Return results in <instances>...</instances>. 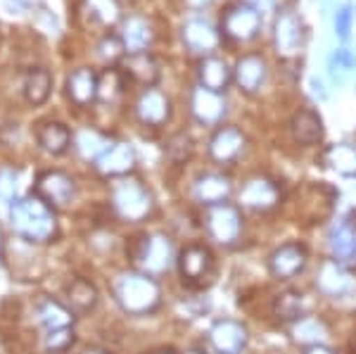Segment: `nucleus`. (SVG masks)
Listing matches in <instances>:
<instances>
[{"label": "nucleus", "instance_id": "nucleus-1", "mask_svg": "<svg viewBox=\"0 0 356 354\" xmlns=\"http://www.w3.org/2000/svg\"><path fill=\"white\" fill-rule=\"evenodd\" d=\"M10 221L17 236L26 243H50L57 236L55 207L36 193L10 204Z\"/></svg>", "mask_w": 356, "mask_h": 354}, {"label": "nucleus", "instance_id": "nucleus-2", "mask_svg": "<svg viewBox=\"0 0 356 354\" xmlns=\"http://www.w3.org/2000/svg\"><path fill=\"white\" fill-rule=\"evenodd\" d=\"M159 285L147 273H124L117 283V302L129 314H147L159 305Z\"/></svg>", "mask_w": 356, "mask_h": 354}, {"label": "nucleus", "instance_id": "nucleus-3", "mask_svg": "<svg viewBox=\"0 0 356 354\" xmlns=\"http://www.w3.org/2000/svg\"><path fill=\"white\" fill-rule=\"evenodd\" d=\"M114 209L126 221H143L152 209V198L138 181H119L114 186Z\"/></svg>", "mask_w": 356, "mask_h": 354}, {"label": "nucleus", "instance_id": "nucleus-4", "mask_svg": "<svg viewBox=\"0 0 356 354\" xmlns=\"http://www.w3.org/2000/svg\"><path fill=\"white\" fill-rule=\"evenodd\" d=\"M36 195H41L50 207H67L76 198V181L65 171H43L36 179Z\"/></svg>", "mask_w": 356, "mask_h": 354}, {"label": "nucleus", "instance_id": "nucleus-5", "mask_svg": "<svg viewBox=\"0 0 356 354\" xmlns=\"http://www.w3.org/2000/svg\"><path fill=\"white\" fill-rule=\"evenodd\" d=\"M261 24V17L250 5H233L221 17V31L231 41H250L257 36Z\"/></svg>", "mask_w": 356, "mask_h": 354}, {"label": "nucleus", "instance_id": "nucleus-6", "mask_svg": "<svg viewBox=\"0 0 356 354\" xmlns=\"http://www.w3.org/2000/svg\"><path fill=\"white\" fill-rule=\"evenodd\" d=\"M273 43L280 57H295L300 55L304 45V26L292 10L278 15L275 19V31H273Z\"/></svg>", "mask_w": 356, "mask_h": 354}, {"label": "nucleus", "instance_id": "nucleus-7", "mask_svg": "<svg viewBox=\"0 0 356 354\" xmlns=\"http://www.w3.org/2000/svg\"><path fill=\"white\" fill-rule=\"evenodd\" d=\"M178 271L186 283L202 285L204 278H209L214 271V257L204 245H188L178 257Z\"/></svg>", "mask_w": 356, "mask_h": 354}, {"label": "nucleus", "instance_id": "nucleus-8", "mask_svg": "<svg viewBox=\"0 0 356 354\" xmlns=\"http://www.w3.org/2000/svg\"><path fill=\"white\" fill-rule=\"evenodd\" d=\"M207 228L209 236L221 245H231L238 241L240 236V212L233 204H214L207 219Z\"/></svg>", "mask_w": 356, "mask_h": 354}, {"label": "nucleus", "instance_id": "nucleus-9", "mask_svg": "<svg viewBox=\"0 0 356 354\" xmlns=\"http://www.w3.org/2000/svg\"><path fill=\"white\" fill-rule=\"evenodd\" d=\"M332 262L342 266H356V221L342 219L330 228Z\"/></svg>", "mask_w": 356, "mask_h": 354}, {"label": "nucleus", "instance_id": "nucleus-10", "mask_svg": "<svg viewBox=\"0 0 356 354\" xmlns=\"http://www.w3.org/2000/svg\"><path fill=\"white\" fill-rule=\"evenodd\" d=\"M209 340L219 354H240L247 345V328L233 319H221L211 326Z\"/></svg>", "mask_w": 356, "mask_h": 354}, {"label": "nucleus", "instance_id": "nucleus-11", "mask_svg": "<svg viewBox=\"0 0 356 354\" xmlns=\"http://www.w3.org/2000/svg\"><path fill=\"white\" fill-rule=\"evenodd\" d=\"M174 262V245L162 233H154L145 241L140 250V264L145 271L150 273H162L171 266Z\"/></svg>", "mask_w": 356, "mask_h": 354}, {"label": "nucleus", "instance_id": "nucleus-12", "mask_svg": "<svg viewBox=\"0 0 356 354\" xmlns=\"http://www.w3.org/2000/svg\"><path fill=\"white\" fill-rule=\"evenodd\" d=\"M95 167L102 176H112V179H117V176H126L131 169L136 167L134 145H131V143H114L110 150L97 159Z\"/></svg>", "mask_w": 356, "mask_h": 354}, {"label": "nucleus", "instance_id": "nucleus-13", "mask_svg": "<svg viewBox=\"0 0 356 354\" xmlns=\"http://www.w3.org/2000/svg\"><path fill=\"white\" fill-rule=\"evenodd\" d=\"M136 112H138V119L147 127H162V124L169 119V98L157 88H147L145 93L140 95L136 105Z\"/></svg>", "mask_w": 356, "mask_h": 354}, {"label": "nucleus", "instance_id": "nucleus-14", "mask_svg": "<svg viewBox=\"0 0 356 354\" xmlns=\"http://www.w3.org/2000/svg\"><path fill=\"white\" fill-rule=\"evenodd\" d=\"M304 264H307V250L297 243H288L283 248H278L271 255V271L278 278H292L297 276Z\"/></svg>", "mask_w": 356, "mask_h": 354}, {"label": "nucleus", "instance_id": "nucleus-15", "mask_svg": "<svg viewBox=\"0 0 356 354\" xmlns=\"http://www.w3.org/2000/svg\"><path fill=\"white\" fill-rule=\"evenodd\" d=\"M223 112H226V102H223L221 93L207 88H195L193 93V114L200 124H219Z\"/></svg>", "mask_w": 356, "mask_h": 354}, {"label": "nucleus", "instance_id": "nucleus-16", "mask_svg": "<svg viewBox=\"0 0 356 354\" xmlns=\"http://www.w3.org/2000/svg\"><path fill=\"white\" fill-rule=\"evenodd\" d=\"M245 147V136L243 131L235 127H223L214 134V138L209 140V152L216 162H231L243 152Z\"/></svg>", "mask_w": 356, "mask_h": 354}, {"label": "nucleus", "instance_id": "nucleus-17", "mask_svg": "<svg viewBox=\"0 0 356 354\" xmlns=\"http://www.w3.org/2000/svg\"><path fill=\"white\" fill-rule=\"evenodd\" d=\"M183 41L193 53H211L219 45V33L204 19H191L183 26Z\"/></svg>", "mask_w": 356, "mask_h": 354}, {"label": "nucleus", "instance_id": "nucleus-18", "mask_svg": "<svg viewBox=\"0 0 356 354\" xmlns=\"http://www.w3.org/2000/svg\"><path fill=\"white\" fill-rule=\"evenodd\" d=\"M278 186L268 179H252L240 191V202L252 209H271L278 202Z\"/></svg>", "mask_w": 356, "mask_h": 354}, {"label": "nucleus", "instance_id": "nucleus-19", "mask_svg": "<svg viewBox=\"0 0 356 354\" xmlns=\"http://www.w3.org/2000/svg\"><path fill=\"white\" fill-rule=\"evenodd\" d=\"M316 285H318L321 293L337 298V295L349 293L354 283H352V276L344 271V266L330 259V262H325V264L321 266L318 273H316Z\"/></svg>", "mask_w": 356, "mask_h": 354}, {"label": "nucleus", "instance_id": "nucleus-20", "mask_svg": "<svg viewBox=\"0 0 356 354\" xmlns=\"http://www.w3.org/2000/svg\"><path fill=\"white\" fill-rule=\"evenodd\" d=\"M266 79V62L259 55H245L235 65V81L245 93H257Z\"/></svg>", "mask_w": 356, "mask_h": 354}, {"label": "nucleus", "instance_id": "nucleus-21", "mask_svg": "<svg viewBox=\"0 0 356 354\" xmlns=\"http://www.w3.org/2000/svg\"><path fill=\"white\" fill-rule=\"evenodd\" d=\"M36 140L48 155H62L72 145V134L65 124L50 119V122H41L36 127Z\"/></svg>", "mask_w": 356, "mask_h": 354}, {"label": "nucleus", "instance_id": "nucleus-22", "mask_svg": "<svg viewBox=\"0 0 356 354\" xmlns=\"http://www.w3.org/2000/svg\"><path fill=\"white\" fill-rule=\"evenodd\" d=\"M231 195V181L221 174H204L195 184V198L202 204H223Z\"/></svg>", "mask_w": 356, "mask_h": 354}, {"label": "nucleus", "instance_id": "nucleus-23", "mask_svg": "<svg viewBox=\"0 0 356 354\" xmlns=\"http://www.w3.org/2000/svg\"><path fill=\"white\" fill-rule=\"evenodd\" d=\"M67 95L76 102V105H88V102H93L97 98V77H95V72L81 67V70L69 74Z\"/></svg>", "mask_w": 356, "mask_h": 354}, {"label": "nucleus", "instance_id": "nucleus-24", "mask_svg": "<svg viewBox=\"0 0 356 354\" xmlns=\"http://www.w3.org/2000/svg\"><path fill=\"white\" fill-rule=\"evenodd\" d=\"M292 134L304 145H314L323 138V122H321L318 112L314 110H300L292 117Z\"/></svg>", "mask_w": 356, "mask_h": 354}, {"label": "nucleus", "instance_id": "nucleus-25", "mask_svg": "<svg viewBox=\"0 0 356 354\" xmlns=\"http://www.w3.org/2000/svg\"><path fill=\"white\" fill-rule=\"evenodd\" d=\"M228 81H231V70L223 60L207 57V60L200 62V86L202 88L221 93V90H226Z\"/></svg>", "mask_w": 356, "mask_h": 354}, {"label": "nucleus", "instance_id": "nucleus-26", "mask_svg": "<svg viewBox=\"0 0 356 354\" xmlns=\"http://www.w3.org/2000/svg\"><path fill=\"white\" fill-rule=\"evenodd\" d=\"M122 43L124 48L129 50L131 55L136 53H145L147 45L152 43V29L145 19L140 17H131L124 24V33H122Z\"/></svg>", "mask_w": 356, "mask_h": 354}, {"label": "nucleus", "instance_id": "nucleus-27", "mask_svg": "<svg viewBox=\"0 0 356 354\" xmlns=\"http://www.w3.org/2000/svg\"><path fill=\"white\" fill-rule=\"evenodd\" d=\"M323 162L342 176H356V145L354 143L330 145L323 152Z\"/></svg>", "mask_w": 356, "mask_h": 354}, {"label": "nucleus", "instance_id": "nucleus-28", "mask_svg": "<svg viewBox=\"0 0 356 354\" xmlns=\"http://www.w3.org/2000/svg\"><path fill=\"white\" fill-rule=\"evenodd\" d=\"M50 90H53V77L45 70H31L26 74L24 81V98L29 105H43L50 98Z\"/></svg>", "mask_w": 356, "mask_h": 354}, {"label": "nucleus", "instance_id": "nucleus-29", "mask_svg": "<svg viewBox=\"0 0 356 354\" xmlns=\"http://www.w3.org/2000/svg\"><path fill=\"white\" fill-rule=\"evenodd\" d=\"M38 321L45 330H57V328H69L74 321L72 309L65 307L57 300H45L41 307H38Z\"/></svg>", "mask_w": 356, "mask_h": 354}, {"label": "nucleus", "instance_id": "nucleus-30", "mask_svg": "<svg viewBox=\"0 0 356 354\" xmlns=\"http://www.w3.org/2000/svg\"><path fill=\"white\" fill-rule=\"evenodd\" d=\"M67 302L76 312H90L97 305V290L95 285L86 278H76L67 285Z\"/></svg>", "mask_w": 356, "mask_h": 354}, {"label": "nucleus", "instance_id": "nucleus-31", "mask_svg": "<svg viewBox=\"0 0 356 354\" xmlns=\"http://www.w3.org/2000/svg\"><path fill=\"white\" fill-rule=\"evenodd\" d=\"M126 74H129V77L138 83L150 86V83L157 81L159 70H157V62H154L147 53H136L126 60Z\"/></svg>", "mask_w": 356, "mask_h": 354}, {"label": "nucleus", "instance_id": "nucleus-32", "mask_svg": "<svg viewBox=\"0 0 356 354\" xmlns=\"http://www.w3.org/2000/svg\"><path fill=\"white\" fill-rule=\"evenodd\" d=\"M110 147H112L110 140L102 134H97V131H81V134L76 136V150L83 159H95L97 162Z\"/></svg>", "mask_w": 356, "mask_h": 354}, {"label": "nucleus", "instance_id": "nucleus-33", "mask_svg": "<svg viewBox=\"0 0 356 354\" xmlns=\"http://www.w3.org/2000/svg\"><path fill=\"white\" fill-rule=\"evenodd\" d=\"M328 70L335 81H347L356 74V53L349 48H335L328 60Z\"/></svg>", "mask_w": 356, "mask_h": 354}, {"label": "nucleus", "instance_id": "nucleus-34", "mask_svg": "<svg viewBox=\"0 0 356 354\" xmlns=\"http://www.w3.org/2000/svg\"><path fill=\"white\" fill-rule=\"evenodd\" d=\"M88 15L102 26H112L122 17V3L119 0H83Z\"/></svg>", "mask_w": 356, "mask_h": 354}, {"label": "nucleus", "instance_id": "nucleus-35", "mask_svg": "<svg viewBox=\"0 0 356 354\" xmlns=\"http://www.w3.org/2000/svg\"><path fill=\"white\" fill-rule=\"evenodd\" d=\"M325 335V326L318 319H300V321L292 326V338L304 345H318Z\"/></svg>", "mask_w": 356, "mask_h": 354}, {"label": "nucleus", "instance_id": "nucleus-36", "mask_svg": "<svg viewBox=\"0 0 356 354\" xmlns=\"http://www.w3.org/2000/svg\"><path fill=\"white\" fill-rule=\"evenodd\" d=\"M124 88V79H122V72L117 70H107L105 74L97 77V98L100 100H114Z\"/></svg>", "mask_w": 356, "mask_h": 354}, {"label": "nucleus", "instance_id": "nucleus-37", "mask_svg": "<svg viewBox=\"0 0 356 354\" xmlns=\"http://www.w3.org/2000/svg\"><path fill=\"white\" fill-rule=\"evenodd\" d=\"M74 345V328H57V330H45L43 347L48 354H62Z\"/></svg>", "mask_w": 356, "mask_h": 354}, {"label": "nucleus", "instance_id": "nucleus-38", "mask_svg": "<svg viewBox=\"0 0 356 354\" xmlns=\"http://www.w3.org/2000/svg\"><path fill=\"white\" fill-rule=\"evenodd\" d=\"M275 314L283 319H292V321H300V316L304 314V302L302 295L297 293H285L275 300Z\"/></svg>", "mask_w": 356, "mask_h": 354}, {"label": "nucleus", "instance_id": "nucleus-39", "mask_svg": "<svg viewBox=\"0 0 356 354\" xmlns=\"http://www.w3.org/2000/svg\"><path fill=\"white\" fill-rule=\"evenodd\" d=\"M17 176L15 169H0V202L3 204H13L17 195Z\"/></svg>", "mask_w": 356, "mask_h": 354}, {"label": "nucleus", "instance_id": "nucleus-40", "mask_svg": "<svg viewBox=\"0 0 356 354\" xmlns=\"http://www.w3.org/2000/svg\"><path fill=\"white\" fill-rule=\"evenodd\" d=\"M191 152H193V140H191V136L178 134V136H174V138L169 140V155H171V157H176L178 162H181V159H188V157H191Z\"/></svg>", "mask_w": 356, "mask_h": 354}, {"label": "nucleus", "instance_id": "nucleus-41", "mask_svg": "<svg viewBox=\"0 0 356 354\" xmlns=\"http://www.w3.org/2000/svg\"><path fill=\"white\" fill-rule=\"evenodd\" d=\"M352 10H349V5H342L340 10H335V33L342 38V41H347L349 38V31H352Z\"/></svg>", "mask_w": 356, "mask_h": 354}, {"label": "nucleus", "instance_id": "nucleus-42", "mask_svg": "<svg viewBox=\"0 0 356 354\" xmlns=\"http://www.w3.org/2000/svg\"><path fill=\"white\" fill-rule=\"evenodd\" d=\"M122 50H126L122 38H117V36H105V38H102V43H100V57H102V60H117V57L122 55Z\"/></svg>", "mask_w": 356, "mask_h": 354}, {"label": "nucleus", "instance_id": "nucleus-43", "mask_svg": "<svg viewBox=\"0 0 356 354\" xmlns=\"http://www.w3.org/2000/svg\"><path fill=\"white\" fill-rule=\"evenodd\" d=\"M250 3V8H254L257 13H268V10H273L275 0H247Z\"/></svg>", "mask_w": 356, "mask_h": 354}, {"label": "nucleus", "instance_id": "nucleus-44", "mask_svg": "<svg viewBox=\"0 0 356 354\" xmlns=\"http://www.w3.org/2000/svg\"><path fill=\"white\" fill-rule=\"evenodd\" d=\"M307 354H335L330 350V347H323V345H312L307 350Z\"/></svg>", "mask_w": 356, "mask_h": 354}, {"label": "nucleus", "instance_id": "nucleus-45", "mask_svg": "<svg viewBox=\"0 0 356 354\" xmlns=\"http://www.w3.org/2000/svg\"><path fill=\"white\" fill-rule=\"evenodd\" d=\"M211 0H188V5L191 8H204V5H209Z\"/></svg>", "mask_w": 356, "mask_h": 354}, {"label": "nucleus", "instance_id": "nucleus-46", "mask_svg": "<svg viewBox=\"0 0 356 354\" xmlns=\"http://www.w3.org/2000/svg\"><path fill=\"white\" fill-rule=\"evenodd\" d=\"M86 354H107V352H100V350H90V352H86Z\"/></svg>", "mask_w": 356, "mask_h": 354}, {"label": "nucleus", "instance_id": "nucleus-47", "mask_svg": "<svg viewBox=\"0 0 356 354\" xmlns=\"http://www.w3.org/2000/svg\"><path fill=\"white\" fill-rule=\"evenodd\" d=\"M321 3H323L325 8H328V5H330V3H335V0H321Z\"/></svg>", "mask_w": 356, "mask_h": 354}, {"label": "nucleus", "instance_id": "nucleus-48", "mask_svg": "<svg viewBox=\"0 0 356 354\" xmlns=\"http://www.w3.org/2000/svg\"><path fill=\"white\" fill-rule=\"evenodd\" d=\"M154 354H174V352H169V350H162V352H154Z\"/></svg>", "mask_w": 356, "mask_h": 354}, {"label": "nucleus", "instance_id": "nucleus-49", "mask_svg": "<svg viewBox=\"0 0 356 354\" xmlns=\"http://www.w3.org/2000/svg\"><path fill=\"white\" fill-rule=\"evenodd\" d=\"M188 354H204V352H200V350H191V352H188Z\"/></svg>", "mask_w": 356, "mask_h": 354}]
</instances>
